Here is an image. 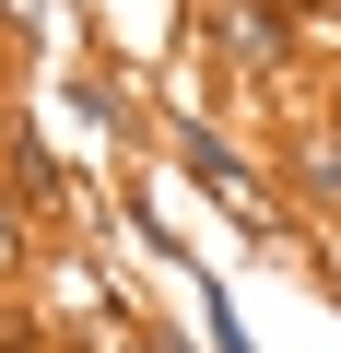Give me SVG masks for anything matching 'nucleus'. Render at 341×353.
I'll list each match as a JSON object with an SVG mask.
<instances>
[{
	"label": "nucleus",
	"instance_id": "nucleus-4",
	"mask_svg": "<svg viewBox=\"0 0 341 353\" xmlns=\"http://www.w3.org/2000/svg\"><path fill=\"white\" fill-rule=\"evenodd\" d=\"M271 165H282V201H318V212H341V106L294 118Z\"/></svg>",
	"mask_w": 341,
	"mask_h": 353
},
{
	"label": "nucleus",
	"instance_id": "nucleus-2",
	"mask_svg": "<svg viewBox=\"0 0 341 353\" xmlns=\"http://www.w3.org/2000/svg\"><path fill=\"white\" fill-rule=\"evenodd\" d=\"M200 71H236L247 94H282L306 71V24H282L271 0H200Z\"/></svg>",
	"mask_w": 341,
	"mask_h": 353
},
{
	"label": "nucleus",
	"instance_id": "nucleus-1",
	"mask_svg": "<svg viewBox=\"0 0 341 353\" xmlns=\"http://www.w3.org/2000/svg\"><path fill=\"white\" fill-rule=\"evenodd\" d=\"M153 141H165V165H177V189H189V201H212L247 248H294V201H282L271 153H247V141L212 118V94H200V83H165Z\"/></svg>",
	"mask_w": 341,
	"mask_h": 353
},
{
	"label": "nucleus",
	"instance_id": "nucleus-5",
	"mask_svg": "<svg viewBox=\"0 0 341 353\" xmlns=\"http://www.w3.org/2000/svg\"><path fill=\"white\" fill-rule=\"evenodd\" d=\"M118 176H130V236H141V259H177V271H189L200 248H189V212H177V165H141V153H130Z\"/></svg>",
	"mask_w": 341,
	"mask_h": 353
},
{
	"label": "nucleus",
	"instance_id": "nucleus-9",
	"mask_svg": "<svg viewBox=\"0 0 341 353\" xmlns=\"http://www.w3.org/2000/svg\"><path fill=\"white\" fill-rule=\"evenodd\" d=\"M141 353H200V341H189V318H141Z\"/></svg>",
	"mask_w": 341,
	"mask_h": 353
},
{
	"label": "nucleus",
	"instance_id": "nucleus-8",
	"mask_svg": "<svg viewBox=\"0 0 341 353\" xmlns=\"http://www.w3.org/2000/svg\"><path fill=\"white\" fill-rule=\"evenodd\" d=\"M36 259H48V248H36V212L0 189V294H24V271H36Z\"/></svg>",
	"mask_w": 341,
	"mask_h": 353
},
{
	"label": "nucleus",
	"instance_id": "nucleus-10",
	"mask_svg": "<svg viewBox=\"0 0 341 353\" xmlns=\"http://www.w3.org/2000/svg\"><path fill=\"white\" fill-rule=\"evenodd\" d=\"M271 12H282V24H306V36H318V24H341V0H271Z\"/></svg>",
	"mask_w": 341,
	"mask_h": 353
},
{
	"label": "nucleus",
	"instance_id": "nucleus-3",
	"mask_svg": "<svg viewBox=\"0 0 341 353\" xmlns=\"http://www.w3.org/2000/svg\"><path fill=\"white\" fill-rule=\"evenodd\" d=\"M59 106H71L106 153H141V141H153V106L130 94V59H106V48H71V59H59Z\"/></svg>",
	"mask_w": 341,
	"mask_h": 353
},
{
	"label": "nucleus",
	"instance_id": "nucleus-6",
	"mask_svg": "<svg viewBox=\"0 0 341 353\" xmlns=\"http://www.w3.org/2000/svg\"><path fill=\"white\" fill-rule=\"evenodd\" d=\"M177 283H189V318H200V353H259V330H247V306L224 294V271H212V259H189Z\"/></svg>",
	"mask_w": 341,
	"mask_h": 353
},
{
	"label": "nucleus",
	"instance_id": "nucleus-7",
	"mask_svg": "<svg viewBox=\"0 0 341 353\" xmlns=\"http://www.w3.org/2000/svg\"><path fill=\"white\" fill-rule=\"evenodd\" d=\"M0 36L12 48H71L83 36V0H0Z\"/></svg>",
	"mask_w": 341,
	"mask_h": 353
}]
</instances>
